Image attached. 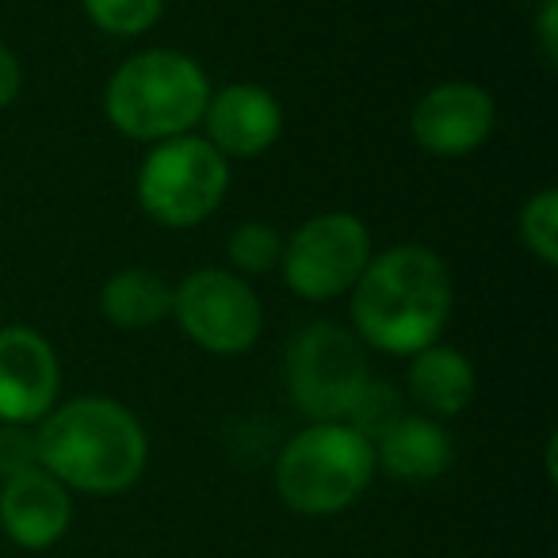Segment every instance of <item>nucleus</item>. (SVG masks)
Instances as JSON below:
<instances>
[{
    "mask_svg": "<svg viewBox=\"0 0 558 558\" xmlns=\"http://www.w3.org/2000/svg\"><path fill=\"white\" fill-rule=\"evenodd\" d=\"M73 494L50 471L35 466L0 482V532L24 550H47L70 532Z\"/></svg>",
    "mask_w": 558,
    "mask_h": 558,
    "instance_id": "obj_11",
    "label": "nucleus"
},
{
    "mask_svg": "<svg viewBox=\"0 0 558 558\" xmlns=\"http://www.w3.org/2000/svg\"><path fill=\"white\" fill-rule=\"evenodd\" d=\"M20 93V62L4 43H0V108H9Z\"/></svg>",
    "mask_w": 558,
    "mask_h": 558,
    "instance_id": "obj_22",
    "label": "nucleus"
},
{
    "mask_svg": "<svg viewBox=\"0 0 558 558\" xmlns=\"http://www.w3.org/2000/svg\"><path fill=\"white\" fill-rule=\"evenodd\" d=\"M283 256V238L268 222H245L230 233V260L245 276H268L279 268Z\"/></svg>",
    "mask_w": 558,
    "mask_h": 558,
    "instance_id": "obj_18",
    "label": "nucleus"
},
{
    "mask_svg": "<svg viewBox=\"0 0 558 558\" xmlns=\"http://www.w3.org/2000/svg\"><path fill=\"white\" fill-rule=\"evenodd\" d=\"M100 311L119 329H149L172 314V288L149 268H123L104 283Z\"/></svg>",
    "mask_w": 558,
    "mask_h": 558,
    "instance_id": "obj_15",
    "label": "nucleus"
},
{
    "mask_svg": "<svg viewBox=\"0 0 558 558\" xmlns=\"http://www.w3.org/2000/svg\"><path fill=\"white\" fill-rule=\"evenodd\" d=\"M230 187L226 157L207 138L180 134L157 142L138 169V199L146 215L172 230L199 226L218 210Z\"/></svg>",
    "mask_w": 558,
    "mask_h": 558,
    "instance_id": "obj_6",
    "label": "nucleus"
},
{
    "mask_svg": "<svg viewBox=\"0 0 558 558\" xmlns=\"http://www.w3.org/2000/svg\"><path fill=\"white\" fill-rule=\"evenodd\" d=\"M448 314V264L425 245H395L372 256L352 288L356 337L390 356H413L436 344Z\"/></svg>",
    "mask_w": 558,
    "mask_h": 558,
    "instance_id": "obj_1",
    "label": "nucleus"
},
{
    "mask_svg": "<svg viewBox=\"0 0 558 558\" xmlns=\"http://www.w3.org/2000/svg\"><path fill=\"white\" fill-rule=\"evenodd\" d=\"M539 43H543V58L555 65V58H558V0H543V9H539Z\"/></svg>",
    "mask_w": 558,
    "mask_h": 558,
    "instance_id": "obj_21",
    "label": "nucleus"
},
{
    "mask_svg": "<svg viewBox=\"0 0 558 558\" xmlns=\"http://www.w3.org/2000/svg\"><path fill=\"white\" fill-rule=\"evenodd\" d=\"M372 448L375 463L398 482H433L456 463V444H451L448 428L421 413L398 417Z\"/></svg>",
    "mask_w": 558,
    "mask_h": 558,
    "instance_id": "obj_13",
    "label": "nucleus"
},
{
    "mask_svg": "<svg viewBox=\"0 0 558 558\" xmlns=\"http://www.w3.org/2000/svg\"><path fill=\"white\" fill-rule=\"evenodd\" d=\"M372 260V233L349 210H326L303 222L283 245L279 268L283 283L299 299L326 303L356 288L360 271Z\"/></svg>",
    "mask_w": 558,
    "mask_h": 558,
    "instance_id": "obj_7",
    "label": "nucleus"
},
{
    "mask_svg": "<svg viewBox=\"0 0 558 558\" xmlns=\"http://www.w3.org/2000/svg\"><path fill=\"white\" fill-rule=\"evenodd\" d=\"M398 417H405V405H402V395H398L390 383H379V379H367L364 390H360V398L352 402L349 417H344V425L356 428L364 440H379L383 433H387L390 425H395Z\"/></svg>",
    "mask_w": 558,
    "mask_h": 558,
    "instance_id": "obj_16",
    "label": "nucleus"
},
{
    "mask_svg": "<svg viewBox=\"0 0 558 558\" xmlns=\"http://www.w3.org/2000/svg\"><path fill=\"white\" fill-rule=\"evenodd\" d=\"M207 142L222 157H256L279 138L283 111L279 100L260 85H226L203 108Z\"/></svg>",
    "mask_w": 558,
    "mask_h": 558,
    "instance_id": "obj_12",
    "label": "nucleus"
},
{
    "mask_svg": "<svg viewBox=\"0 0 558 558\" xmlns=\"http://www.w3.org/2000/svg\"><path fill=\"white\" fill-rule=\"evenodd\" d=\"M207 100V73L195 58L180 50H146L111 73L104 111L126 138L165 142L192 131L203 119Z\"/></svg>",
    "mask_w": 558,
    "mask_h": 558,
    "instance_id": "obj_3",
    "label": "nucleus"
},
{
    "mask_svg": "<svg viewBox=\"0 0 558 558\" xmlns=\"http://www.w3.org/2000/svg\"><path fill=\"white\" fill-rule=\"evenodd\" d=\"M375 478L372 440L344 421H314L276 459V494L299 517H333L364 497Z\"/></svg>",
    "mask_w": 558,
    "mask_h": 558,
    "instance_id": "obj_4",
    "label": "nucleus"
},
{
    "mask_svg": "<svg viewBox=\"0 0 558 558\" xmlns=\"http://www.w3.org/2000/svg\"><path fill=\"white\" fill-rule=\"evenodd\" d=\"M85 12L108 35H142L161 20L165 0H85Z\"/></svg>",
    "mask_w": 558,
    "mask_h": 558,
    "instance_id": "obj_19",
    "label": "nucleus"
},
{
    "mask_svg": "<svg viewBox=\"0 0 558 558\" xmlns=\"http://www.w3.org/2000/svg\"><path fill=\"white\" fill-rule=\"evenodd\" d=\"M367 379L372 375L364 341L337 322H314L299 329L283 352L288 395L311 421H344Z\"/></svg>",
    "mask_w": 558,
    "mask_h": 558,
    "instance_id": "obj_5",
    "label": "nucleus"
},
{
    "mask_svg": "<svg viewBox=\"0 0 558 558\" xmlns=\"http://www.w3.org/2000/svg\"><path fill=\"white\" fill-rule=\"evenodd\" d=\"M494 96L471 81H448L428 88L410 116L417 146L433 157H466L494 134Z\"/></svg>",
    "mask_w": 558,
    "mask_h": 558,
    "instance_id": "obj_9",
    "label": "nucleus"
},
{
    "mask_svg": "<svg viewBox=\"0 0 558 558\" xmlns=\"http://www.w3.org/2000/svg\"><path fill=\"white\" fill-rule=\"evenodd\" d=\"M39 466L65 489L116 497L142 478L149 459L146 428L126 405L100 395L70 398L35 428Z\"/></svg>",
    "mask_w": 558,
    "mask_h": 558,
    "instance_id": "obj_2",
    "label": "nucleus"
},
{
    "mask_svg": "<svg viewBox=\"0 0 558 558\" xmlns=\"http://www.w3.org/2000/svg\"><path fill=\"white\" fill-rule=\"evenodd\" d=\"M520 238H524L527 253L539 264L555 268L558 264V192L547 187V192L532 195L520 210Z\"/></svg>",
    "mask_w": 558,
    "mask_h": 558,
    "instance_id": "obj_17",
    "label": "nucleus"
},
{
    "mask_svg": "<svg viewBox=\"0 0 558 558\" xmlns=\"http://www.w3.org/2000/svg\"><path fill=\"white\" fill-rule=\"evenodd\" d=\"M410 398L428 413V417H456L474 402V367L459 349L448 344H428L413 352L410 364Z\"/></svg>",
    "mask_w": 558,
    "mask_h": 558,
    "instance_id": "obj_14",
    "label": "nucleus"
},
{
    "mask_svg": "<svg viewBox=\"0 0 558 558\" xmlns=\"http://www.w3.org/2000/svg\"><path fill=\"white\" fill-rule=\"evenodd\" d=\"M172 318L187 341L215 356H241L264 329L260 299L245 279L222 268H199L172 288Z\"/></svg>",
    "mask_w": 558,
    "mask_h": 558,
    "instance_id": "obj_8",
    "label": "nucleus"
},
{
    "mask_svg": "<svg viewBox=\"0 0 558 558\" xmlns=\"http://www.w3.org/2000/svg\"><path fill=\"white\" fill-rule=\"evenodd\" d=\"M39 466V440L32 425H12L0 421V482L16 478L24 471Z\"/></svg>",
    "mask_w": 558,
    "mask_h": 558,
    "instance_id": "obj_20",
    "label": "nucleus"
},
{
    "mask_svg": "<svg viewBox=\"0 0 558 558\" xmlns=\"http://www.w3.org/2000/svg\"><path fill=\"white\" fill-rule=\"evenodd\" d=\"M58 356L35 329H0V421H43L58 402Z\"/></svg>",
    "mask_w": 558,
    "mask_h": 558,
    "instance_id": "obj_10",
    "label": "nucleus"
}]
</instances>
